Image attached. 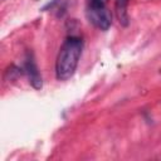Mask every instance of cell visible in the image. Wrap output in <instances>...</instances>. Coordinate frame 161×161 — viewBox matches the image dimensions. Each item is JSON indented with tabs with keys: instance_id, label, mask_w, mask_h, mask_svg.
Masks as SVG:
<instances>
[{
	"instance_id": "6da1fadb",
	"label": "cell",
	"mask_w": 161,
	"mask_h": 161,
	"mask_svg": "<svg viewBox=\"0 0 161 161\" xmlns=\"http://www.w3.org/2000/svg\"><path fill=\"white\" fill-rule=\"evenodd\" d=\"M82 38L75 35H69L65 38L55 60V77L58 80H67L74 74L82 55Z\"/></svg>"
},
{
	"instance_id": "7a4b0ae2",
	"label": "cell",
	"mask_w": 161,
	"mask_h": 161,
	"mask_svg": "<svg viewBox=\"0 0 161 161\" xmlns=\"http://www.w3.org/2000/svg\"><path fill=\"white\" fill-rule=\"evenodd\" d=\"M107 3L108 0H86L88 21L101 30H107L112 24V15L107 9Z\"/></svg>"
},
{
	"instance_id": "3957f363",
	"label": "cell",
	"mask_w": 161,
	"mask_h": 161,
	"mask_svg": "<svg viewBox=\"0 0 161 161\" xmlns=\"http://www.w3.org/2000/svg\"><path fill=\"white\" fill-rule=\"evenodd\" d=\"M24 73L28 75L29 83L35 89H40L42 88V86H43L42 75H40V73L38 70V67L35 64V60H34L31 53H28L25 59H24Z\"/></svg>"
},
{
	"instance_id": "277c9868",
	"label": "cell",
	"mask_w": 161,
	"mask_h": 161,
	"mask_svg": "<svg viewBox=\"0 0 161 161\" xmlns=\"http://www.w3.org/2000/svg\"><path fill=\"white\" fill-rule=\"evenodd\" d=\"M127 5H128V0H116V15L119 24L123 26H127L130 23Z\"/></svg>"
}]
</instances>
